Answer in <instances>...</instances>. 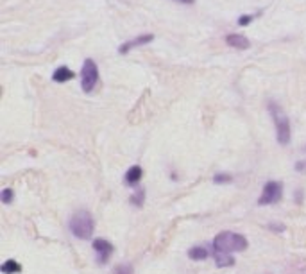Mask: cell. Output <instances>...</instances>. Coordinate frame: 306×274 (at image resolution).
<instances>
[{
    "mask_svg": "<svg viewBox=\"0 0 306 274\" xmlns=\"http://www.w3.org/2000/svg\"><path fill=\"white\" fill-rule=\"evenodd\" d=\"M213 249L218 253H240L247 249V238L244 235H238L235 231H222L218 233L215 240H213Z\"/></svg>",
    "mask_w": 306,
    "mask_h": 274,
    "instance_id": "obj_1",
    "label": "cell"
},
{
    "mask_svg": "<svg viewBox=\"0 0 306 274\" xmlns=\"http://www.w3.org/2000/svg\"><path fill=\"white\" fill-rule=\"evenodd\" d=\"M94 229H95V223H94V217H92V213L86 212V210H79L72 215L70 219V231L75 235L77 238L81 240H86L94 235Z\"/></svg>",
    "mask_w": 306,
    "mask_h": 274,
    "instance_id": "obj_2",
    "label": "cell"
},
{
    "mask_svg": "<svg viewBox=\"0 0 306 274\" xmlns=\"http://www.w3.org/2000/svg\"><path fill=\"white\" fill-rule=\"evenodd\" d=\"M270 115L274 119L276 124V131H278V142L281 145H286L290 142V120L286 117L278 104H270Z\"/></svg>",
    "mask_w": 306,
    "mask_h": 274,
    "instance_id": "obj_3",
    "label": "cell"
},
{
    "mask_svg": "<svg viewBox=\"0 0 306 274\" xmlns=\"http://www.w3.org/2000/svg\"><path fill=\"white\" fill-rule=\"evenodd\" d=\"M97 83H99L97 63L94 59H86L83 65V70H81V88H83V92L92 93L97 86Z\"/></svg>",
    "mask_w": 306,
    "mask_h": 274,
    "instance_id": "obj_4",
    "label": "cell"
},
{
    "mask_svg": "<svg viewBox=\"0 0 306 274\" xmlns=\"http://www.w3.org/2000/svg\"><path fill=\"white\" fill-rule=\"evenodd\" d=\"M283 196V185L280 181H269L265 183L261 197L258 199L259 204H274L278 202Z\"/></svg>",
    "mask_w": 306,
    "mask_h": 274,
    "instance_id": "obj_5",
    "label": "cell"
},
{
    "mask_svg": "<svg viewBox=\"0 0 306 274\" xmlns=\"http://www.w3.org/2000/svg\"><path fill=\"white\" fill-rule=\"evenodd\" d=\"M94 249L97 251V254H99V264H108L109 256H111V253H113V244L108 242L106 238H97V240H94Z\"/></svg>",
    "mask_w": 306,
    "mask_h": 274,
    "instance_id": "obj_6",
    "label": "cell"
},
{
    "mask_svg": "<svg viewBox=\"0 0 306 274\" xmlns=\"http://www.w3.org/2000/svg\"><path fill=\"white\" fill-rule=\"evenodd\" d=\"M152 40H154V34H143V36H138V38H135V40H129V42L122 43L120 49H118V52L120 54H127V52H131L133 49H136V47H141V45L151 43Z\"/></svg>",
    "mask_w": 306,
    "mask_h": 274,
    "instance_id": "obj_7",
    "label": "cell"
},
{
    "mask_svg": "<svg viewBox=\"0 0 306 274\" xmlns=\"http://www.w3.org/2000/svg\"><path fill=\"white\" fill-rule=\"evenodd\" d=\"M226 42H228L229 47L238 49V50H247L251 47V42L245 36H242V34H229V36L226 38Z\"/></svg>",
    "mask_w": 306,
    "mask_h": 274,
    "instance_id": "obj_8",
    "label": "cell"
},
{
    "mask_svg": "<svg viewBox=\"0 0 306 274\" xmlns=\"http://www.w3.org/2000/svg\"><path fill=\"white\" fill-rule=\"evenodd\" d=\"M73 77H75V74L68 67H57L56 70H54V74H52V79H54L56 83H67V81H70V79H73Z\"/></svg>",
    "mask_w": 306,
    "mask_h": 274,
    "instance_id": "obj_9",
    "label": "cell"
},
{
    "mask_svg": "<svg viewBox=\"0 0 306 274\" xmlns=\"http://www.w3.org/2000/svg\"><path fill=\"white\" fill-rule=\"evenodd\" d=\"M141 176H143V171H141V167L140 165H133L129 169V171L125 172V183L131 186H135L140 183Z\"/></svg>",
    "mask_w": 306,
    "mask_h": 274,
    "instance_id": "obj_10",
    "label": "cell"
},
{
    "mask_svg": "<svg viewBox=\"0 0 306 274\" xmlns=\"http://www.w3.org/2000/svg\"><path fill=\"white\" fill-rule=\"evenodd\" d=\"M215 262H217V265L220 269H222V267H229V265H235V258L231 254L218 253V251H215Z\"/></svg>",
    "mask_w": 306,
    "mask_h": 274,
    "instance_id": "obj_11",
    "label": "cell"
},
{
    "mask_svg": "<svg viewBox=\"0 0 306 274\" xmlns=\"http://www.w3.org/2000/svg\"><path fill=\"white\" fill-rule=\"evenodd\" d=\"M22 271V265L15 260H7L2 264V273L4 274H13V273H20Z\"/></svg>",
    "mask_w": 306,
    "mask_h": 274,
    "instance_id": "obj_12",
    "label": "cell"
},
{
    "mask_svg": "<svg viewBox=\"0 0 306 274\" xmlns=\"http://www.w3.org/2000/svg\"><path fill=\"white\" fill-rule=\"evenodd\" d=\"M188 256L192 260H206L208 251L204 248H201V246H195V248H192L188 251Z\"/></svg>",
    "mask_w": 306,
    "mask_h": 274,
    "instance_id": "obj_13",
    "label": "cell"
},
{
    "mask_svg": "<svg viewBox=\"0 0 306 274\" xmlns=\"http://www.w3.org/2000/svg\"><path fill=\"white\" fill-rule=\"evenodd\" d=\"M0 197H2V202L9 204V202L13 201L15 194H13V190H11V188H4V190H2V194H0Z\"/></svg>",
    "mask_w": 306,
    "mask_h": 274,
    "instance_id": "obj_14",
    "label": "cell"
},
{
    "mask_svg": "<svg viewBox=\"0 0 306 274\" xmlns=\"http://www.w3.org/2000/svg\"><path fill=\"white\" fill-rule=\"evenodd\" d=\"M143 197H145V192L140 188V190H138L135 196H133V199H131V201H133V204H136V206H141V204H143Z\"/></svg>",
    "mask_w": 306,
    "mask_h": 274,
    "instance_id": "obj_15",
    "label": "cell"
},
{
    "mask_svg": "<svg viewBox=\"0 0 306 274\" xmlns=\"http://www.w3.org/2000/svg\"><path fill=\"white\" fill-rule=\"evenodd\" d=\"M233 179V177L229 176V174H217V176L213 177V181L218 183V185H222V183H229Z\"/></svg>",
    "mask_w": 306,
    "mask_h": 274,
    "instance_id": "obj_16",
    "label": "cell"
},
{
    "mask_svg": "<svg viewBox=\"0 0 306 274\" xmlns=\"http://www.w3.org/2000/svg\"><path fill=\"white\" fill-rule=\"evenodd\" d=\"M255 18H256L255 15H244V16H240V18H238V25H242V27H244V25H249L251 22L255 20Z\"/></svg>",
    "mask_w": 306,
    "mask_h": 274,
    "instance_id": "obj_17",
    "label": "cell"
},
{
    "mask_svg": "<svg viewBox=\"0 0 306 274\" xmlns=\"http://www.w3.org/2000/svg\"><path fill=\"white\" fill-rule=\"evenodd\" d=\"M113 274H133V267L131 265H118Z\"/></svg>",
    "mask_w": 306,
    "mask_h": 274,
    "instance_id": "obj_18",
    "label": "cell"
},
{
    "mask_svg": "<svg viewBox=\"0 0 306 274\" xmlns=\"http://www.w3.org/2000/svg\"><path fill=\"white\" fill-rule=\"evenodd\" d=\"M296 169L297 171H306V161H299V163H296Z\"/></svg>",
    "mask_w": 306,
    "mask_h": 274,
    "instance_id": "obj_19",
    "label": "cell"
},
{
    "mask_svg": "<svg viewBox=\"0 0 306 274\" xmlns=\"http://www.w3.org/2000/svg\"><path fill=\"white\" fill-rule=\"evenodd\" d=\"M177 2H183V4H193L195 0H177Z\"/></svg>",
    "mask_w": 306,
    "mask_h": 274,
    "instance_id": "obj_20",
    "label": "cell"
}]
</instances>
